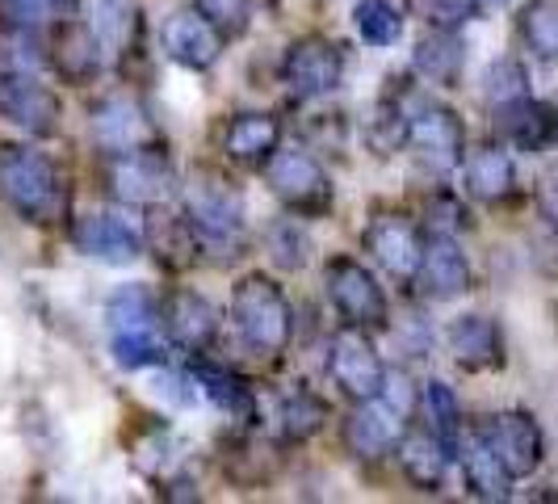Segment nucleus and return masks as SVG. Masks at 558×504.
Instances as JSON below:
<instances>
[{"mask_svg":"<svg viewBox=\"0 0 558 504\" xmlns=\"http://www.w3.org/2000/svg\"><path fill=\"white\" fill-rule=\"evenodd\" d=\"M106 336L110 353L122 370H147L165 362V320H160V299L135 281L118 286L106 303Z\"/></svg>","mask_w":558,"mask_h":504,"instance_id":"f257e3e1","label":"nucleus"},{"mask_svg":"<svg viewBox=\"0 0 558 504\" xmlns=\"http://www.w3.org/2000/svg\"><path fill=\"white\" fill-rule=\"evenodd\" d=\"M0 197L13 206L17 219L34 227L59 224V215L68 206V190H63V177L51 165V156L34 152L26 143L0 147Z\"/></svg>","mask_w":558,"mask_h":504,"instance_id":"f03ea898","label":"nucleus"},{"mask_svg":"<svg viewBox=\"0 0 558 504\" xmlns=\"http://www.w3.org/2000/svg\"><path fill=\"white\" fill-rule=\"evenodd\" d=\"M231 320H235V333L244 340V349L256 358H281L294 340L290 299L278 281L265 278V274L240 278L235 295H231Z\"/></svg>","mask_w":558,"mask_h":504,"instance_id":"7ed1b4c3","label":"nucleus"},{"mask_svg":"<svg viewBox=\"0 0 558 504\" xmlns=\"http://www.w3.org/2000/svg\"><path fill=\"white\" fill-rule=\"evenodd\" d=\"M265 181H269V190L281 206L299 219H319V215L332 211L336 202V185L328 168L319 165L311 152H299V147H278L265 165Z\"/></svg>","mask_w":558,"mask_h":504,"instance_id":"20e7f679","label":"nucleus"},{"mask_svg":"<svg viewBox=\"0 0 558 504\" xmlns=\"http://www.w3.org/2000/svg\"><path fill=\"white\" fill-rule=\"evenodd\" d=\"M172 185H177V177H172V165H168V156L160 147L106 156V190L122 206L156 211L172 197Z\"/></svg>","mask_w":558,"mask_h":504,"instance_id":"39448f33","label":"nucleus"},{"mask_svg":"<svg viewBox=\"0 0 558 504\" xmlns=\"http://www.w3.org/2000/svg\"><path fill=\"white\" fill-rule=\"evenodd\" d=\"M324 290L349 328H387V295L357 256H332L324 269Z\"/></svg>","mask_w":558,"mask_h":504,"instance_id":"423d86ee","label":"nucleus"},{"mask_svg":"<svg viewBox=\"0 0 558 504\" xmlns=\"http://www.w3.org/2000/svg\"><path fill=\"white\" fill-rule=\"evenodd\" d=\"M185 219L194 227L202 249H240L244 244V202L231 185L215 181V177H202L185 190Z\"/></svg>","mask_w":558,"mask_h":504,"instance_id":"0eeeda50","label":"nucleus"},{"mask_svg":"<svg viewBox=\"0 0 558 504\" xmlns=\"http://www.w3.org/2000/svg\"><path fill=\"white\" fill-rule=\"evenodd\" d=\"M281 84L299 101L332 97L336 88L344 84V47L332 43V38H319V34L290 43V51L281 56Z\"/></svg>","mask_w":558,"mask_h":504,"instance_id":"6e6552de","label":"nucleus"},{"mask_svg":"<svg viewBox=\"0 0 558 504\" xmlns=\"http://www.w3.org/2000/svg\"><path fill=\"white\" fill-rule=\"evenodd\" d=\"M328 374H332L336 392L357 399H378L383 383H387V365L378 358L374 340L365 336V328H340L328 345Z\"/></svg>","mask_w":558,"mask_h":504,"instance_id":"1a4fd4ad","label":"nucleus"},{"mask_svg":"<svg viewBox=\"0 0 558 504\" xmlns=\"http://www.w3.org/2000/svg\"><path fill=\"white\" fill-rule=\"evenodd\" d=\"M408 147L420 165L428 172H453L466 156V131H462V118L449 110V106H420L408 118Z\"/></svg>","mask_w":558,"mask_h":504,"instance_id":"9d476101","label":"nucleus"},{"mask_svg":"<svg viewBox=\"0 0 558 504\" xmlns=\"http://www.w3.org/2000/svg\"><path fill=\"white\" fill-rule=\"evenodd\" d=\"M0 113L34 140L59 131V97L51 84H43L26 68L0 72Z\"/></svg>","mask_w":558,"mask_h":504,"instance_id":"9b49d317","label":"nucleus"},{"mask_svg":"<svg viewBox=\"0 0 558 504\" xmlns=\"http://www.w3.org/2000/svg\"><path fill=\"white\" fill-rule=\"evenodd\" d=\"M478 437L500 454V463L508 467L512 479H525L542 467L546 458V437H542V424L521 412V408H508V412H496L478 424Z\"/></svg>","mask_w":558,"mask_h":504,"instance_id":"f8f14e48","label":"nucleus"},{"mask_svg":"<svg viewBox=\"0 0 558 504\" xmlns=\"http://www.w3.org/2000/svg\"><path fill=\"white\" fill-rule=\"evenodd\" d=\"M424 231L408 215H378L365 227V252L391 274L395 281H416L420 256H424Z\"/></svg>","mask_w":558,"mask_h":504,"instance_id":"ddd939ff","label":"nucleus"},{"mask_svg":"<svg viewBox=\"0 0 558 504\" xmlns=\"http://www.w3.org/2000/svg\"><path fill=\"white\" fill-rule=\"evenodd\" d=\"M93 143L118 156V152H140V147H160V135L151 127V118L135 97H106L93 110Z\"/></svg>","mask_w":558,"mask_h":504,"instance_id":"4468645a","label":"nucleus"},{"mask_svg":"<svg viewBox=\"0 0 558 504\" xmlns=\"http://www.w3.org/2000/svg\"><path fill=\"white\" fill-rule=\"evenodd\" d=\"M416 286L420 295L433 299V303H449V299L471 290V261H466V252L458 249V240L449 231H433L424 240Z\"/></svg>","mask_w":558,"mask_h":504,"instance_id":"2eb2a0df","label":"nucleus"},{"mask_svg":"<svg viewBox=\"0 0 558 504\" xmlns=\"http://www.w3.org/2000/svg\"><path fill=\"white\" fill-rule=\"evenodd\" d=\"M101 38L88 22L59 17V26L47 38V59L63 84H93L101 76Z\"/></svg>","mask_w":558,"mask_h":504,"instance_id":"dca6fc26","label":"nucleus"},{"mask_svg":"<svg viewBox=\"0 0 558 504\" xmlns=\"http://www.w3.org/2000/svg\"><path fill=\"white\" fill-rule=\"evenodd\" d=\"M403 424L408 420L399 417L383 395L378 399H357L353 412L344 417V446L362 463H378V458L395 454V442H399Z\"/></svg>","mask_w":558,"mask_h":504,"instance_id":"f3484780","label":"nucleus"},{"mask_svg":"<svg viewBox=\"0 0 558 504\" xmlns=\"http://www.w3.org/2000/svg\"><path fill=\"white\" fill-rule=\"evenodd\" d=\"M165 336L185 353H206L219 336V308L197 290H172L160 303Z\"/></svg>","mask_w":558,"mask_h":504,"instance_id":"a211bd4d","label":"nucleus"},{"mask_svg":"<svg viewBox=\"0 0 558 504\" xmlns=\"http://www.w3.org/2000/svg\"><path fill=\"white\" fill-rule=\"evenodd\" d=\"M160 47H165V56L172 63H181L190 72H206L223 56V34L210 26L197 9H181L160 26Z\"/></svg>","mask_w":558,"mask_h":504,"instance_id":"6ab92c4d","label":"nucleus"},{"mask_svg":"<svg viewBox=\"0 0 558 504\" xmlns=\"http://www.w3.org/2000/svg\"><path fill=\"white\" fill-rule=\"evenodd\" d=\"M72 240H76V249L84 256H93L101 265H131L147 249L143 231H135V227L126 224V219H118V215H106V211L84 215L81 224H76V231H72Z\"/></svg>","mask_w":558,"mask_h":504,"instance_id":"aec40b11","label":"nucleus"},{"mask_svg":"<svg viewBox=\"0 0 558 504\" xmlns=\"http://www.w3.org/2000/svg\"><path fill=\"white\" fill-rule=\"evenodd\" d=\"M395 458H399V471H403V479L412 488H420V492H441L453 449L433 429H408L395 442Z\"/></svg>","mask_w":558,"mask_h":504,"instance_id":"412c9836","label":"nucleus"},{"mask_svg":"<svg viewBox=\"0 0 558 504\" xmlns=\"http://www.w3.org/2000/svg\"><path fill=\"white\" fill-rule=\"evenodd\" d=\"M446 345L453 362L471 374L504 365V336L496 328V320H487V315H458L446 328Z\"/></svg>","mask_w":558,"mask_h":504,"instance_id":"4be33fe9","label":"nucleus"},{"mask_svg":"<svg viewBox=\"0 0 558 504\" xmlns=\"http://www.w3.org/2000/svg\"><path fill=\"white\" fill-rule=\"evenodd\" d=\"M496 127H500L504 140L512 143V147H521V152H546L550 143H558L555 106L537 101L530 93L496 106Z\"/></svg>","mask_w":558,"mask_h":504,"instance_id":"5701e85b","label":"nucleus"},{"mask_svg":"<svg viewBox=\"0 0 558 504\" xmlns=\"http://www.w3.org/2000/svg\"><path fill=\"white\" fill-rule=\"evenodd\" d=\"M462 185L478 202H504L517 190V165L500 143H478L462 156Z\"/></svg>","mask_w":558,"mask_h":504,"instance_id":"b1692460","label":"nucleus"},{"mask_svg":"<svg viewBox=\"0 0 558 504\" xmlns=\"http://www.w3.org/2000/svg\"><path fill=\"white\" fill-rule=\"evenodd\" d=\"M281 147V122L274 113H235L223 127V152L235 165L265 168L269 156Z\"/></svg>","mask_w":558,"mask_h":504,"instance_id":"393cba45","label":"nucleus"},{"mask_svg":"<svg viewBox=\"0 0 558 504\" xmlns=\"http://www.w3.org/2000/svg\"><path fill=\"white\" fill-rule=\"evenodd\" d=\"M458 463H462V488L475 501H508L512 496V476H508V467L500 463V454L478 437V429L471 437H462Z\"/></svg>","mask_w":558,"mask_h":504,"instance_id":"a878e982","label":"nucleus"},{"mask_svg":"<svg viewBox=\"0 0 558 504\" xmlns=\"http://www.w3.org/2000/svg\"><path fill=\"white\" fill-rule=\"evenodd\" d=\"M190 374H194L202 399H206L215 412H223L227 420H240V424H252V420H256V395H252V387L240 374H231V370H223V365H215V362H194Z\"/></svg>","mask_w":558,"mask_h":504,"instance_id":"bb28decb","label":"nucleus"},{"mask_svg":"<svg viewBox=\"0 0 558 504\" xmlns=\"http://www.w3.org/2000/svg\"><path fill=\"white\" fill-rule=\"evenodd\" d=\"M412 68H416L420 81L453 88V84L462 81V68H466V51H462L458 29H428L416 43Z\"/></svg>","mask_w":558,"mask_h":504,"instance_id":"cd10ccee","label":"nucleus"},{"mask_svg":"<svg viewBox=\"0 0 558 504\" xmlns=\"http://www.w3.org/2000/svg\"><path fill=\"white\" fill-rule=\"evenodd\" d=\"M88 26L97 29L101 47L113 51V56H131V51H140L143 13L135 0H93V22H88Z\"/></svg>","mask_w":558,"mask_h":504,"instance_id":"c85d7f7f","label":"nucleus"},{"mask_svg":"<svg viewBox=\"0 0 558 504\" xmlns=\"http://www.w3.org/2000/svg\"><path fill=\"white\" fill-rule=\"evenodd\" d=\"M143 240H147V244L156 249V256H160L165 265H172V269L197 261V249H202L185 215H156V219H151V231H147Z\"/></svg>","mask_w":558,"mask_h":504,"instance_id":"c756f323","label":"nucleus"},{"mask_svg":"<svg viewBox=\"0 0 558 504\" xmlns=\"http://www.w3.org/2000/svg\"><path fill=\"white\" fill-rule=\"evenodd\" d=\"M420 408H424V417H428V429L458 454V446H462V404H458V395L449 392V383H441V379L424 383Z\"/></svg>","mask_w":558,"mask_h":504,"instance_id":"7c9ffc66","label":"nucleus"},{"mask_svg":"<svg viewBox=\"0 0 558 504\" xmlns=\"http://www.w3.org/2000/svg\"><path fill=\"white\" fill-rule=\"evenodd\" d=\"M353 26H357V38H362L365 47L387 51V47H395L403 38V13L395 9L391 0H357Z\"/></svg>","mask_w":558,"mask_h":504,"instance_id":"2f4dec72","label":"nucleus"},{"mask_svg":"<svg viewBox=\"0 0 558 504\" xmlns=\"http://www.w3.org/2000/svg\"><path fill=\"white\" fill-rule=\"evenodd\" d=\"M517 29L533 56L558 59V4L555 0H530L517 17Z\"/></svg>","mask_w":558,"mask_h":504,"instance_id":"473e14b6","label":"nucleus"},{"mask_svg":"<svg viewBox=\"0 0 558 504\" xmlns=\"http://www.w3.org/2000/svg\"><path fill=\"white\" fill-rule=\"evenodd\" d=\"M324 420H328V408H324L319 395L299 392L281 404V429H286L290 442H307V437H315V433L324 429Z\"/></svg>","mask_w":558,"mask_h":504,"instance_id":"72a5a7b5","label":"nucleus"},{"mask_svg":"<svg viewBox=\"0 0 558 504\" xmlns=\"http://www.w3.org/2000/svg\"><path fill=\"white\" fill-rule=\"evenodd\" d=\"M269 256L278 269H303L311 256V236L299 227V219H281L269 227Z\"/></svg>","mask_w":558,"mask_h":504,"instance_id":"f704fd0d","label":"nucleus"},{"mask_svg":"<svg viewBox=\"0 0 558 504\" xmlns=\"http://www.w3.org/2000/svg\"><path fill=\"white\" fill-rule=\"evenodd\" d=\"M194 9L223 38H240L248 29V17H252V0H194Z\"/></svg>","mask_w":558,"mask_h":504,"instance_id":"c9c22d12","label":"nucleus"},{"mask_svg":"<svg viewBox=\"0 0 558 504\" xmlns=\"http://www.w3.org/2000/svg\"><path fill=\"white\" fill-rule=\"evenodd\" d=\"M487 101L492 106H504V101H512V97H525L530 88H525V68L517 63V59H496L492 68H487Z\"/></svg>","mask_w":558,"mask_h":504,"instance_id":"e433bc0d","label":"nucleus"},{"mask_svg":"<svg viewBox=\"0 0 558 504\" xmlns=\"http://www.w3.org/2000/svg\"><path fill=\"white\" fill-rule=\"evenodd\" d=\"M0 13L17 29H38L47 26V22H56V17H63L59 0H0Z\"/></svg>","mask_w":558,"mask_h":504,"instance_id":"4c0bfd02","label":"nucleus"},{"mask_svg":"<svg viewBox=\"0 0 558 504\" xmlns=\"http://www.w3.org/2000/svg\"><path fill=\"white\" fill-rule=\"evenodd\" d=\"M483 0H424V17L433 29H462L478 13Z\"/></svg>","mask_w":558,"mask_h":504,"instance_id":"58836bf2","label":"nucleus"},{"mask_svg":"<svg viewBox=\"0 0 558 504\" xmlns=\"http://www.w3.org/2000/svg\"><path fill=\"white\" fill-rule=\"evenodd\" d=\"M383 399H387L403 420L412 417V412H416V404H420L412 379H408V374H391V370H387V383H383Z\"/></svg>","mask_w":558,"mask_h":504,"instance_id":"ea45409f","label":"nucleus"},{"mask_svg":"<svg viewBox=\"0 0 558 504\" xmlns=\"http://www.w3.org/2000/svg\"><path fill=\"white\" fill-rule=\"evenodd\" d=\"M542 215H546V219L558 227V177L550 181V185H546V190H542Z\"/></svg>","mask_w":558,"mask_h":504,"instance_id":"a19ab883","label":"nucleus"},{"mask_svg":"<svg viewBox=\"0 0 558 504\" xmlns=\"http://www.w3.org/2000/svg\"><path fill=\"white\" fill-rule=\"evenodd\" d=\"M555 127H558V97H555Z\"/></svg>","mask_w":558,"mask_h":504,"instance_id":"79ce46f5","label":"nucleus"}]
</instances>
